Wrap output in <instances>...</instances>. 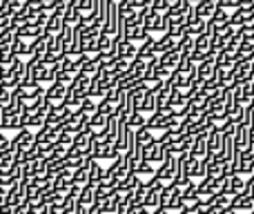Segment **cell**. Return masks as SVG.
<instances>
[{
	"label": "cell",
	"mask_w": 254,
	"mask_h": 214,
	"mask_svg": "<svg viewBox=\"0 0 254 214\" xmlns=\"http://www.w3.org/2000/svg\"><path fill=\"white\" fill-rule=\"evenodd\" d=\"M9 74H11V65H2L0 63V83H7Z\"/></svg>",
	"instance_id": "cell-41"
},
{
	"label": "cell",
	"mask_w": 254,
	"mask_h": 214,
	"mask_svg": "<svg viewBox=\"0 0 254 214\" xmlns=\"http://www.w3.org/2000/svg\"><path fill=\"white\" fill-rule=\"evenodd\" d=\"M198 199H201V194H198V183L192 181L188 188H183V206L185 208H196Z\"/></svg>",
	"instance_id": "cell-13"
},
{
	"label": "cell",
	"mask_w": 254,
	"mask_h": 214,
	"mask_svg": "<svg viewBox=\"0 0 254 214\" xmlns=\"http://www.w3.org/2000/svg\"><path fill=\"white\" fill-rule=\"evenodd\" d=\"M250 16L252 13H246V11H241V9H237V11L230 13V25L237 27V29H241V27H246V22L250 20Z\"/></svg>",
	"instance_id": "cell-27"
},
{
	"label": "cell",
	"mask_w": 254,
	"mask_h": 214,
	"mask_svg": "<svg viewBox=\"0 0 254 214\" xmlns=\"http://www.w3.org/2000/svg\"><path fill=\"white\" fill-rule=\"evenodd\" d=\"M29 170H31V176H47V172H49V158L40 156L38 161L31 163Z\"/></svg>",
	"instance_id": "cell-25"
},
{
	"label": "cell",
	"mask_w": 254,
	"mask_h": 214,
	"mask_svg": "<svg viewBox=\"0 0 254 214\" xmlns=\"http://www.w3.org/2000/svg\"><path fill=\"white\" fill-rule=\"evenodd\" d=\"M156 56H158V52H156V36H152L147 43L138 45V58H140V61L149 63V61H154Z\"/></svg>",
	"instance_id": "cell-11"
},
{
	"label": "cell",
	"mask_w": 254,
	"mask_h": 214,
	"mask_svg": "<svg viewBox=\"0 0 254 214\" xmlns=\"http://www.w3.org/2000/svg\"><path fill=\"white\" fill-rule=\"evenodd\" d=\"M161 208L170 210L172 214L185 210V206H183V188H179V185H174V183H167L165 190L161 192Z\"/></svg>",
	"instance_id": "cell-1"
},
{
	"label": "cell",
	"mask_w": 254,
	"mask_h": 214,
	"mask_svg": "<svg viewBox=\"0 0 254 214\" xmlns=\"http://www.w3.org/2000/svg\"><path fill=\"white\" fill-rule=\"evenodd\" d=\"M65 16L63 13H56V11H52V16H49V22H47V27L43 29V34L47 36V38H52V36H61V31L65 29Z\"/></svg>",
	"instance_id": "cell-6"
},
{
	"label": "cell",
	"mask_w": 254,
	"mask_h": 214,
	"mask_svg": "<svg viewBox=\"0 0 254 214\" xmlns=\"http://www.w3.org/2000/svg\"><path fill=\"white\" fill-rule=\"evenodd\" d=\"M96 197H98V188L96 185H85L83 194L78 199V206H85V208H92L96 203Z\"/></svg>",
	"instance_id": "cell-21"
},
{
	"label": "cell",
	"mask_w": 254,
	"mask_h": 214,
	"mask_svg": "<svg viewBox=\"0 0 254 214\" xmlns=\"http://www.w3.org/2000/svg\"><path fill=\"white\" fill-rule=\"evenodd\" d=\"M216 80L221 87H234V70H216Z\"/></svg>",
	"instance_id": "cell-26"
},
{
	"label": "cell",
	"mask_w": 254,
	"mask_h": 214,
	"mask_svg": "<svg viewBox=\"0 0 254 214\" xmlns=\"http://www.w3.org/2000/svg\"><path fill=\"white\" fill-rule=\"evenodd\" d=\"M11 147V141L7 139V134H4V130H0V154L7 152V149Z\"/></svg>",
	"instance_id": "cell-40"
},
{
	"label": "cell",
	"mask_w": 254,
	"mask_h": 214,
	"mask_svg": "<svg viewBox=\"0 0 254 214\" xmlns=\"http://www.w3.org/2000/svg\"><path fill=\"white\" fill-rule=\"evenodd\" d=\"M36 147V134H31V130H22L18 132L16 136H13L11 141V149H16L18 156H25L27 152H31V149Z\"/></svg>",
	"instance_id": "cell-2"
},
{
	"label": "cell",
	"mask_w": 254,
	"mask_h": 214,
	"mask_svg": "<svg viewBox=\"0 0 254 214\" xmlns=\"http://www.w3.org/2000/svg\"><path fill=\"white\" fill-rule=\"evenodd\" d=\"M43 9H45V7H43V2H40V0H27V2H25V9H22V13H25V16L31 20V18H36L40 11H43Z\"/></svg>",
	"instance_id": "cell-29"
},
{
	"label": "cell",
	"mask_w": 254,
	"mask_h": 214,
	"mask_svg": "<svg viewBox=\"0 0 254 214\" xmlns=\"http://www.w3.org/2000/svg\"><path fill=\"white\" fill-rule=\"evenodd\" d=\"M250 89H252V98H254V80L250 83Z\"/></svg>",
	"instance_id": "cell-45"
},
{
	"label": "cell",
	"mask_w": 254,
	"mask_h": 214,
	"mask_svg": "<svg viewBox=\"0 0 254 214\" xmlns=\"http://www.w3.org/2000/svg\"><path fill=\"white\" fill-rule=\"evenodd\" d=\"M18 36V27H7V29L0 31V45H13V40H16Z\"/></svg>",
	"instance_id": "cell-34"
},
{
	"label": "cell",
	"mask_w": 254,
	"mask_h": 214,
	"mask_svg": "<svg viewBox=\"0 0 254 214\" xmlns=\"http://www.w3.org/2000/svg\"><path fill=\"white\" fill-rule=\"evenodd\" d=\"M234 98H237L239 105H250L252 103V89H250V83L248 85H234Z\"/></svg>",
	"instance_id": "cell-19"
},
{
	"label": "cell",
	"mask_w": 254,
	"mask_h": 214,
	"mask_svg": "<svg viewBox=\"0 0 254 214\" xmlns=\"http://www.w3.org/2000/svg\"><path fill=\"white\" fill-rule=\"evenodd\" d=\"M136 174L143 179V176H147V179H152V176H156V170H154V165L149 161H143L138 165V170H136Z\"/></svg>",
	"instance_id": "cell-37"
},
{
	"label": "cell",
	"mask_w": 254,
	"mask_h": 214,
	"mask_svg": "<svg viewBox=\"0 0 254 214\" xmlns=\"http://www.w3.org/2000/svg\"><path fill=\"white\" fill-rule=\"evenodd\" d=\"M0 214H18V208H16V206H9V203H4V206L0 208Z\"/></svg>",
	"instance_id": "cell-43"
},
{
	"label": "cell",
	"mask_w": 254,
	"mask_h": 214,
	"mask_svg": "<svg viewBox=\"0 0 254 214\" xmlns=\"http://www.w3.org/2000/svg\"><path fill=\"white\" fill-rule=\"evenodd\" d=\"M127 125H129L134 132H138V130H143V127H147V118H145L143 112H134L129 118H127Z\"/></svg>",
	"instance_id": "cell-28"
},
{
	"label": "cell",
	"mask_w": 254,
	"mask_h": 214,
	"mask_svg": "<svg viewBox=\"0 0 254 214\" xmlns=\"http://www.w3.org/2000/svg\"><path fill=\"white\" fill-rule=\"evenodd\" d=\"M13 101V89H9L4 83H0V105L7 107Z\"/></svg>",
	"instance_id": "cell-38"
},
{
	"label": "cell",
	"mask_w": 254,
	"mask_h": 214,
	"mask_svg": "<svg viewBox=\"0 0 254 214\" xmlns=\"http://www.w3.org/2000/svg\"><path fill=\"white\" fill-rule=\"evenodd\" d=\"M152 38V34H149L145 27H131V31H129V38L127 40H131V43H138V45H143V43H147V40Z\"/></svg>",
	"instance_id": "cell-24"
},
{
	"label": "cell",
	"mask_w": 254,
	"mask_h": 214,
	"mask_svg": "<svg viewBox=\"0 0 254 214\" xmlns=\"http://www.w3.org/2000/svg\"><path fill=\"white\" fill-rule=\"evenodd\" d=\"M47 36H40V38H36L34 43H29V58L34 63H43L45 54H47Z\"/></svg>",
	"instance_id": "cell-8"
},
{
	"label": "cell",
	"mask_w": 254,
	"mask_h": 214,
	"mask_svg": "<svg viewBox=\"0 0 254 214\" xmlns=\"http://www.w3.org/2000/svg\"><path fill=\"white\" fill-rule=\"evenodd\" d=\"M216 9H219V0H201V2L196 4V13L203 20H210L216 13Z\"/></svg>",
	"instance_id": "cell-14"
},
{
	"label": "cell",
	"mask_w": 254,
	"mask_h": 214,
	"mask_svg": "<svg viewBox=\"0 0 254 214\" xmlns=\"http://www.w3.org/2000/svg\"><path fill=\"white\" fill-rule=\"evenodd\" d=\"M103 179H105V170L101 167V163L98 161H94V165H92V179H89V185H101L103 183Z\"/></svg>",
	"instance_id": "cell-32"
},
{
	"label": "cell",
	"mask_w": 254,
	"mask_h": 214,
	"mask_svg": "<svg viewBox=\"0 0 254 214\" xmlns=\"http://www.w3.org/2000/svg\"><path fill=\"white\" fill-rule=\"evenodd\" d=\"M74 214H89V208H85V206H78L76 208V212Z\"/></svg>",
	"instance_id": "cell-44"
},
{
	"label": "cell",
	"mask_w": 254,
	"mask_h": 214,
	"mask_svg": "<svg viewBox=\"0 0 254 214\" xmlns=\"http://www.w3.org/2000/svg\"><path fill=\"white\" fill-rule=\"evenodd\" d=\"M69 94V85H63V83H52L47 89H45V98H47L52 105H58L63 103Z\"/></svg>",
	"instance_id": "cell-5"
},
{
	"label": "cell",
	"mask_w": 254,
	"mask_h": 214,
	"mask_svg": "<svg viewBox=\"0 0 254 214\" xmlns=\"http://www.w3.org/2000/svg\"><path fill=\"white\" fill-rule=\"evenodd\" d=\"M223 141H225V136L221 134L219 127H214V130L207 134V149H210L207 154H221V149H223Z\"/></svg>",
	"instance_id": "cell-12"
},
{
	"label": "cell",
	"mask_w": 254,
	"mask_h": 214,
	"mask_svg": "<svg viewBox=\"0 0 254 214\" xmlns=\"http://www.w3.org/2000/svg\"><path fill=\"white\" fill-rule=\"evenodd\" d=\"M181 58H183V54H181V49L176 47V49H172V52L163 54V56H161V63H163V67H167V70L176 71V67H179Z\"/></svg>",
	"instance_id": "cell-17"
},
{
	"label": "cell",
	"mask_w": 254,
	"mask_h": 214,
	"mask_svg": "<svg viewBox=\"0 0 254 214\" xmlns=\"http://www.w3.org/2000/svg\"><path fill=\"white\" fill-rule=\"evenodd\" d=\"M89 114H85L83 109H78V112H74L71 114V118L67 121V125H65V132H69V134H80V132L85 130V127L89 125Z\"/></svg>",
	"instance_id": "cell-3"
},
{
	"label": "cell",
	"mask_w": 254,
	"mask_h": 214,
	"mask_svg": "<svg viewBox=\"0 0 254 214\" xmlns=\"http://www.w3.org/2000/svg\"><path fill=\"white\" fill-rule=\"evenodd\" d=\"M216 56H212V58H207V61H203L201 65H198V78L201 80H212V78H216Z\"/></svg>",
	"instance_id": "cell-10"
},
{
	"label": "cell",
	"mask_w": 254,
	"mask_h": 214,
	"mask_svg": "<svg viewBox=\"0 0 254 214\" xmlns=\"http://www.w3.org/2000/svg\"><path fill=\"white\" fill-rule=\"evenodd\" d=\"M13 54L16 56H22V54H29V43H27L25 38H20V36H16V40H13Z\"/></svg>",
	"instance_id": "cell-36"
},
{
	"label": "cell",
	"mask_w": 254,
	"mask_h": 214,
	"mask_svg": "<svg viewBox=\"0 0 254 214\" xmlns=\"http://www.w3.org/2000/svg\"><path fill=\"white\" fill-rule=\"evenodd\" d=\"M207 134H198V136H194V145H192V156L194 158H205L207 156Z\"/></svg>",
	"instance_id": "cell-16"
},
{
	"label": "cell",
	"mask_w": 254,
	"mask_h": 214,
	"mask_svg": "<svg viewBox=\"0 0 254 214\" xmlns=\"http://www.w3.org/2000/svg\"><path fill=\"white\" fill-rule=\"evenodd\" d=\"M52 185H54V190H56V192H65V194H69L71 185H74V172H71V170L61 172V174H58L56 179L52 181Z\"/></svg>",
	"instance_id": "cell-9"
},
{
	"label": "cell",
	"mask_w": 254,
	"mask_h": 214,
	"mask_svg": "<svg viewBox=\"0 0 254 214\" xmlns=\"http://www.w3.org/2000/svg\"><path fill=\"white\" fill-rule=\"evenodd\" d=\"M11 18H13V16H9V13L0 11V31L7 29V27H11Z\"/></svg>",
	"instance_id": "cell-42"
},
{
	"label": "cell",
	"mask_w": 254,
	"mask_h": 214,
	"mask_svg": "<svg viewBox=\"0 0 254 214\" xmlns=\"http://www.w3.org/2000/svg\"><path fill=\"white\" fill-rule=\"evenodd\" d=\"M18 181L13 179L11 174H9V172H2V174H0V188L2 190H9V188H13V185H16Z\"/></svg>",
	"instance_id": "cell-39"
},
{
	"label": "cell",
	"mask_w": 254,
	"mask_h": 214,
	"mask_svg": "<svg viewBox=\"0 0 254 214\" xmlns=\"http://www.w3.org/2000/svg\"><path fill=\"white\" fill-rule=\"evenodd\" d=\"M67 199H69V197H67L65 192H54L52 197H49V201H47V203H49V206H52L56 212H61L63 208L67 206Z\"/></svg>",
	"instance_id": "cell-30"
},
{
	"label": "cell",
	"mask_w": 254,
	"mask_h": 214,
	"mask_svg": "<svg viewBox=\"0 0 254 214\" xmlns=\"http://www.w3.org/2000/svg\"><path fill=\"white\" fill-rule=\"evenodd\" d=\"M140 112H143V114H149V116L156 112V89H154V87H149L147 96H145L143 105H140Z\"/></svg>",
	"instance_id": "cell-23"
},
{
	"label": "cell",
	"mask_w": 254,
	"mask_h": 214,
	"mask_svg": "<svg viewBox=\"0 0 254 214\" xmlns=\"http://www.w3.org/2000/svg\"><path fill=\"white\" fill-rule=\"evenodd\" d=\"M147 92H149V85L147 83H140L138 87H134V89H129V92H127V96H129V105H131L134 112H140V105H143Z\"/></svg>",
	"instance_id": "cell-7"
},
{
	"label": "cell",
	"mask_w": 254,
	"mask_h": 214,
	"mask_svg": "<svg viewBox=\"0 0 254 214\" xmlns=\"http://www.w3.org/2000/svg\"><path fill=\"white\" fill-rule=\"evenodd\" d=\"M18 36H20V38H25V40H29V43H34L36 38H40V36H43V29H38V27H34L29 22V25H25V27H20V29H18Z\"/></svg>",
	"instance_id": "cell-22"
},
{
	"label": "cell",
	"mask_w": 254,
	"mask_h": 214,
	"mask_svg": "<svg viewBox=\"0 0 254 214\" xmlns=\"http://www.w3.org/2000/svg\"><path fill=\"white\" fill-rule=\"evenodd\" d=\"M136 139H138L140 145H149V143H154V141H156V136H154V132L149 130V127H143V130L136 132Z\"/></svg>",
	"instance_id": "cell-35"
},
{
	"label": "cell",
	"mask_w": 254,
	"mask_h": 214,
	"mask_svg": "<svg viewBox=\"0 0 254 214\" xmlns=\"http://www.w3.org/2000/svg\"><path fill=\"white\" fill-rule=\"evenodd\" d=\"M174 163H176V158L161 163V167L156 170V179H161L163 183H172V179H174Z\"/></svg>",
	"instance_id": "cell-20"
},
{
	"label": "cell",
	"mask_w": 254,
	"mask_h": 214,
	"mask_svg": "<svg viewBox=\"0 0 254 214\" xmlns=\"http://www.w3.org/2000/svg\"><path fill=\"white\" fill-rule=\"evenodd\" d=\"M147 127L149 130H161V132H165L167 130V118H163V116H158V114H152V116L147 118Z\"/></svg>",
	"instance_id": "cell-33"
},
{
	"label": "cell",
	"mask_w": 254,
	"mask_h": 214,
	"mask_svg": "<svg viewBox=\"0 0 254 214\" xmlns=\"http://www.w3.org/2000/svg\"><path fill=\"white\" fill-rule=\"evenodd\" d=\"M69 92L74 94V98L85 101V98L89 96V92H92V76H83V74H80L78 78L69 85Z\"/></svg>",
	"instance_id": "cell-4"
},
{
	"label": "cell",
	"mask_w": 254,
	"mask_h": 214,
	"mask_svg": "<svg viewBox=\"0 0 254 214\" xmlns=\"http://www.w3.org/2000/svg\"><path fill=\"white\" fill-rule=\"evenodd\" d=\"M107 121H110V116L96 112V114H92V118H89V125L94 127V132H103L107 127Z\"/></svg>",
	"instance_id": "cell-31"
},
{
	"label": "cell",
	"mask_w": 254,
	"mask_h": 214,
	"mask_svg": "<svg viewBox=\"0 0 254 214\" xmlns=\"http://www.w3.org/2000/svg\"><path fill=\"white\" fill-rule=\"evenodd\" d=\"M16 161H20V156L16 154V149L9 147L7 152L0 154V172H11V167L16 165Z\"/></svg>",
	"instance_id": "cell-18"
},
{
	"label": "cell",
	"mask_w": 254,
	"mask_h": 214,
	"mask_svg": "<svg viewBox=\"0 0 254 214\" xmlns=\"http://www.w3.org/2000/svg\"><path fill=\"white\" fill-rule=\"evenodd\" d=\"M94 161H96V158H89L87 163H85L83 167H80V170H76L74 172V183H78V185H89V179H92V165H94Z\"/></svg>",
	"instance_id": "cell-15"
}]
</instances>
